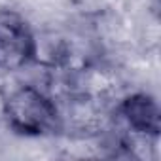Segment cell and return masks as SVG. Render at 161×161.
Instances as JSON below:
<instances>
[{
    "mask_svg": "<svg viewBox=\"0 0 161 161\" xmlns=\"http://www.w3.org/2000/svg\"><path fill=\"white\" fill-rule=\"evenodd\" d=\"M2 112L14 131L27 136H42L59 129L55 103L32 86L15 89L2 104Z\"/></svg>",
    "mask_w": 161,
    "mask_h": 161,
    "instance_id": "cell-1",
    "label": "cell"
},
{
    "mask_svg": "<svg viewBox=\"0 0 161 161\" xmlns=\"http://www.w3.org/2000/svg\"><path fill=\"white\" fill-rule=\"evenodd\" d=\"M36 55V40L25 23L14 12H0V68L19 70Z\"/></svg>",
    "mask_w": 161,
    "mask_h": 161,
    "instance_id": "cell-2",
    "label": "cell"
},
{
    "mask_svg": "<svg viewBox=\"0 0 161 161\" xmlns=\"http://www.w3.org/2000/svg\"><path fill=\"white\" fill-rule=\"evenodd\" d=\"M119 114L125 119L133 135H142L150 138L159 136L161 114H159V106L153 97L146 93H135L121 103Z\"/></svg>",
    "mask_w": 161,
    "mask_h": 161,
    "instance_id": "cell-3",
    "label": "cell"
}]
</instances>
